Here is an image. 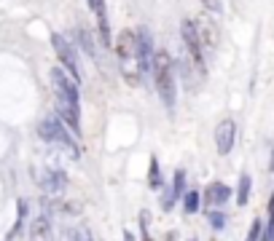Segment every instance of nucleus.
I'll list each match as a JSON object with an SVG mask.
<instances>
[{"instance_id":"obj_19","label":"nucleus","mask_w":274,"mask_h":241,"mask_svg":"<svg viewBox=\"0 0 274 241\" xmlns=\"http://www.w3.org/2000/svg\"><path fill=\"white\" fill-rule=\"evenodd\" d=\"M175 198H177V196H175V190L161 193V209H164V212H170V209L175 207Z\"/></svg>"},{"instance_id":"obj_6","label":"nucleus","mask_w":274,"mask_h":241,"mask_svg":"<svg viewBox=\"0 0 274 241\" xmlns=\"http://www.w3.org/2000/svg\"><path fill=\"white\" fill-rule=\"evenodd\" d=\"M51 46H54V51H57V56H59V62H62L65 70L70 72V78L78 83V81H81V67H78V59H76L73 46H70L67 38H65V35H59V32L51 35Z\"/></svg>"},{"instance_id":"obj_21","label":"nucleus","mask_w":274,"mask_h":241,"mask_svg":"<svg viewBox=\"0 0 274 241\" xmlns=\"http://www.w3.org/2000/svg\"><path fill=\"white\" fill-rule=\"evenodd\" d=\"M202 3H205L207 11H212V14H221V0H202Z\"/></svg>"},{"instance_id":"obj_9","label":"nucleus","mask_w":274,"mask_h":241,"mask_svg":"<svg viewBox=\"0 0 274 241\" xmlns=\"http://www.w3.org/2000/svg\"><path fill=\"white\" fill-rule=\"evenodd\" d=\"M89 6L94 8V14H97L102 43H105V46H111V24H108V14H105V0H89Z\"/></svg>"},{"instance_id":"obj_2","label":"nucleus","mask_w":274,"mask_h":241,"mask_svg":"<svg viewBox=\"0 0 274 241\" xmlns=\"http://www.w3.org/2000/svg\"><path fill=\"white\" fill-rule=\"evenodd\" d=\"M38 134H41V139H46L49 145H54V148H59L67 158H78L81 155V150H78V145H76V139L70 137V131H67V126L59 120L57 115H49V118H43L41 120V126H38Z\"/></svg>"},{"instance_id":"obj_12","label":"nucleus","mask_w":274,"mask_h":241,"mask_svg":"<svg viewBox=\"0 0 274 241\" xmlns=\"http://www.w3.org/2000/svg\"><path fill=\"white\" fill-rule=\"evenodd\" d=\"M194 27H196V35H199V43L202 46H215L218 43V38H215V30L207 24V19H199V22H194Z\"/></svg>"},{"instance_id":"obj_7","label":"nucleus","mask_w":274,"mask_h":241,"mask_svg":"<svg viewBox=\"0 0 274 241\" xmlns=\"http://www.w3.org/2000/svg\"><path fill=\"white\" fill-rule=\"evenodd\" d=\"M234 137H236V124H234L231 118L221 120L218 129H215V142H218V153H221V155H229V153H231Z\"/></svg>"},{"instance_id":"obj_3","label":"nucleus","mask_w":274,"mask_h":241,"mask_svg":"<svg viewBox=\"0 0 274 241\" xmlns=\"http://www.w3.org/2000/svg\"><path fill=\"white\" fill-rule=\"evenodd\" d=\"M153 78H156V89H159V96L167 107H175V72H172V59L167 51H156L153 54Z\"/></svg>"},{"instance_id":"obj_13","label":"nucleus","mask_w":274,"mask_h":241,"mask_svg":"<svg viewBox=\"0 0 274 241\" xmlns=\"http://www.w3.org/2000/svg\"><path fill=\"white\" fill-rule=\"evenodd\" d=\"M250 188H253V179H250V174H242V179H240V193H236V204H240V207H245V204H247Z\"/></svg>"},{"instance_id":"obj_10","label":"nucleus","mask_w":274,"mask_h":241,"mask_svg":"<svg viewBox=\"0 0 274 241\" xmlns=\"http://www.w3.org/2000/svg\"><path fill=\"white\" fill-rule=\"evenodd\" d=\"M137 48H140V56H142V65H145V70L153 65V43H151V35L148 30H137Z\"/></svg>"},{"instance_id":"obj_16","label":"nucleus","mask_w":274,"mask_h":241,"mask_svg":"<svg viewBox=\"0 0 274 241\" xmlns=\"http://www.w3.org/2000/svg\"><path fill=\"white\" fill-rule=\"evenodd\" d=\"M207 220H210V225L215 228V231H223V228H226V214L223 212H210Z\"/></svg>"},{"instance_id":"obj_15","label":"nucleus","mask_w":274,"mask_h":241,"mask_svg":"<svg viewBox=\"0 0 274 241\" xmlns=\"http://www.w3.org/2000/svg\"><path fill=\"white\" fill-rule=\"evenodd\" d=\"M172 190H175V196H183V193H186V172H183V169H177V172H175Z\"/></svg>"},{"instance_id":"obj_1","label":"nucleus","mask_w":274,"mask_h":241,"mask_svg":"<svg viewBox=\"0 0 274 241\" xmlns=\"http://www.w3.org/2000/svg\"><path fill=\"white\" fill-rule=\"evenodd\" d=\"M116 54H118V65H121V72L129 86H137L140 78H142V56H140V48H137V35L132 30H124L118 35V43H116Z\"/></svg>"},{"instance_id":"obj_8","label":"nucleus","mask_w":274,"mask_h":241,"mask_svg":"<svg viewBox=\"0 0 274 241\" xmlns=\"http://www.w3.org/2000/svg\"><path fill=\"white\" fill-rule=\"evenodd\" d=\"M30 241H54V231H51V220L46 214L35 217L30 223Z\"/></svg>"},{"instance_id":"obj_11","label":"nucleus","mask_w":274,"mask_h":241,"mask_svg":"<svg viewBox=\"0 0 274 241\" xmlns=\"http://www.w3.org/2000/svg\"><path fill=\"white\" fill-rule=\"evenodd\" d=\"M231 198V190L229 185H223V183H212L207 188V204H212V207H221V204H226Z\"/></svg>"},{"instance_id":"obj_17","label":"nucleus","mask_w":274,"mask_h":241,"mask_svg":"<svg viewBox=\"0 0 274 241\" xmlns=\"http://www.w3.org/2000/svg\"><path fill=\"white\" fill-rule=\"evenodd\" d=\"M151 188H153V190L161 188V177H159V164H156V158L151 161Z\"/></svg>"},{"instance_id":"obj_20","label":"nucleus","mask_w":274,"mask_h":241,"mask_svg":"<svg viewBox=\"0 0 274 241\" xmlns=\"http://www.w3.org/2000/svg\"><path fill=\"white\" fill-rule=\"evenodd\" d=\"M261 220H253V225H250V233H247V241H258L261 238Z\"/></svg>"},{"instance_id":"obj_18","label":"nucleus","mask_w":274,"mask_h":241,"mask_svg":"<svg viewBox=\"0 0 274 241\" xmlns=\"http://www.w3.org/2000/svg\"><path fill=\"white\" fill-rule=\"evenodd\" d=\"M78 41H81V46H83V48H86V54H89V56H94V46H92V38H89V32L83 30V27L78 30Z\"/></svg>"},{"instance_id":"obj_5","label":"nucleus","mask_w":274,"mask_h":241,"mask_svg":"<svg viewBox=\"0 0 274 241\" xmlns=\"http://www.w3.org/2000/svg\"><path fill=\"white\" fill-rule=\"evenodd\" d=\"M35 179H38V188L46 193V196H62L65 188H67V174L59 172V169H38L35 172Z\"/></svg>"},{"instance_id":"obj_14","label":"nucleus","mask_w":274,"mask_h":241,"mask_svg":"<svg viewBox=\"0 0 274 241\" xmlns=\"http://www.w3.org/2000/svg\"><path fill=\"white\" fill-rule=\"evenodd\" d=\"M199 193L196 190H188L186 196H183V209H186V214H194V212H199Z\"/></svg>"},{"instance_id":"obj_4","label":"nucleus","mask_w":274,"mask_h":241,"mask_svg":"<svg viewBox=\"0 0 274 241\" xmlns=\"http://www.w3.org/2000/svg\"><path fill=\"white\" fill-rule=\"evenodd\" d=\"M51 89L57 94V102L62 105H76L78 107V83L65 75V70L54 67L51 70Z\"/></svg>"}]
</instances>
